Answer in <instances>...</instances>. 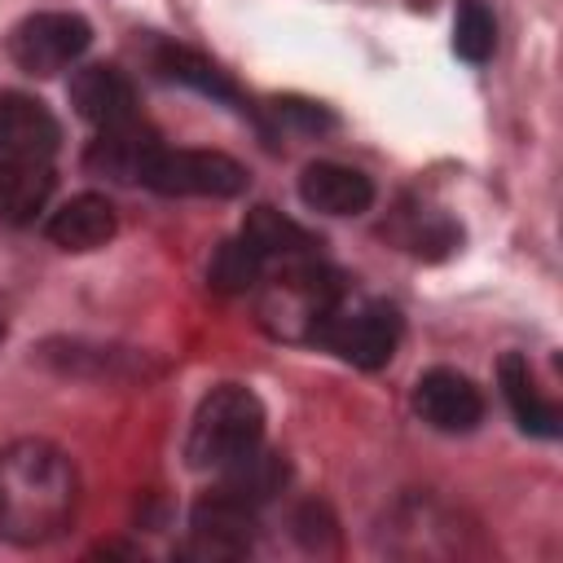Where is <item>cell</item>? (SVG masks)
Returning <instances> with one entry per match:
<instances>
[{"label":"cell","mask_w":563,"mask_h":563,"mask_svg":"<svg viewBox=\"0 0 563 563\" xmlns=\"http://www.w3.org/2000/svg\"><path fill=\"white\" fill-rule=\"evenodd\" d=\"M79 506V471L48 440H13L0 449V537L44 545L70 528Z\"/></svg>","instance_id":"cell-1"},{"label":"cell","mask_w":563,"mask_h":563,"mask_svg":"<svg viewBox=\"0 0 563 563\" xmlns=\"http://www.w3.org/2000/svg\"><path fill=\"white\" fill-rule=\"evenodd\" d=\"M339 295H343L339 273L330 264H321L317 255L282 260V268L260 290V321L268 334L286 339V343H312L317 325L325 321V312L334 308Z\"/></svg>","instance_id":"cell-2"},{"label":"cell","mask_w":563,"mask_h":563,"mask_svg":"<svg viewBox=\"0 0 563 563\" xmlns=\"http://www.w3.org/2000/svg\"><path fill=\"white\" fill-rule=\"evenodd\" d=\"M264 440V405L251 387L242 383H220L202 396L194 422H189V440H185V457L198 471H224L229 462H238L242 453H251Z\"/></svg>","instance_id":"cell-3"},{"label":"cell","mask_w":563,"mask_h":563,"mask_svg":"<svg viewBox=\"0 0 563 563\" xmlns=\"http://www.w3.org/2000/svg\"><path fill=\"white\" fill-rule=\"evenodd\" d=\"M400 312L387 299H361V295H339L334 308L325 312V321L317 325L312 343L334 352L339 361L356 365V369H378L396 356L400 347Z\"/></svg>","instance_id":"cell-4"},{"label":"cell","mask_w":563,"mask_h":563,"mask_svg":"<svg viewBox=\"0 0 563 563\" xmlns=\"http://www.w3.org/2000/svg\"><path fill=\"white\" fill-rule=\"evenodd\" d=\"M141 185L167 198H238L246 189V167L216 150H154Z\"/></svg>","instance_id":"cell-5"},{"label":"cell","mask_w":563,"mask_h":563,"mask_svg":"<svg viewBox=\"0 0 563 563\" xmlns=\"http://www.w3.org/2000/svg\"><path fill=\"white\" fill-rule=\"evenodd\" d=\"M92 44V26L79 13H62V9H44L31 13L13 26L9 35V57L26 70V75H57L70 62L84 57V48Z\"/></svg>","instance_id":"cell-6"},{"label":"cell","mask_w":563,"mask_h":563,"mask_svg":"<svg viewBox=\"0 0 563 563\" xmlns=\"http://www.w3.org/2000/svg\"><path fill=\"white\" fill-rule=\"evenodd\" d=\"M251 541H255V506H246L229 488H211L189 510V541H185L189 559H207V563L242 559Z\"/></svg>","instance_id":"cell-7"},{"label":"cell","mask_w":563,"mask_h":563,"mask_svg":"<svg viewBox=\"0 0 563 563\" xmlns=\"http://www.w3.org/2000/svg\"><path fill=\"white\" fill-rule=\"evenodd\" d=\"M413 409L427 427L444 431V435H466L484 422V396L479 387L462 374V369H449V365H435L418 378L413 387Z\"/></svg>","instance_id":"cell-8"},{"label":"cell","mask_w":563,"mask_h":563,"mask_svg":"<svg viewBox=\"0 0 563 563\" xmlns=\"http://www.w3.org/2000/svg\"><path fill=\"white\" fill-rule=\"evenodd\" d=\"M62 145V123L40 97L0 92V158H53Z\"/></svg>","instance_id":"cell-9"},{"label":"cell","mask_w":563,"mask_h":563,"mask_svg":"<svg viewBox=\"0 0 563 563\" xmlns=\"http://www.w3.org/2000/svg\"><path fill=\"white\" fill-rule=\"evenodd\" d=\"M70 106L97 132L136 123V88L114 66H84V70H75V79H70Z\"/></svg>","instance_id":"cell-10"},{"label":"cell","mask_w":563,"mask_h":563,"mask_svg":"<svg viewBox=\"0 0 563 563\" xmlns=\"http://www.w3.org/2000/svg\"><path fill=\"white\" fill-rule=\"evenodd\" d=\"M299 198L321 216H361L374 202V180L347 163H308L299 172Z\"/></svg>","instance_id":"cell-11"},{"label":"cell","mask_w":563,"mask_h":563,"mask_svg":"<svg viewBox=\"0 0 563 563\" xmlns=\"http://www.w3.org/2000/svg\"><path fill=\"white\" fill-rule=\"evenodd\" d=\"M114 229H119V216H114L106 194H75L44 224L48 242L62 251H97L114 238Z\"/></svg>","instance_id":"cell-12"},{"label":"cell","mask_w":563,"mask_h":563,"mask_svg":"<svg viewBox=\"0 0 563 563\" xmlns=\"http://www.w3.org/2000/svg\"><path fill=\"white\" fill-rule=\"evenodd\" d=\"M497 383H501V396H506V405H510V413H515V422H519L523 431H532V435H541V440H554V435L563 431V427H559L563 413H559V405L537 387L528 356L506 352L501 365H497Z\"/></svg>","instance_id":"cell-13"},{"label":"cell","mask_w":563,"mask_h":563,"mask_svg":"<svg viewBox=\"0 0 563 563\" xmlns=\"http://www.w3.org/2000/svg\"><path fill=\"white\" fill-rule=\"evenodd\" d=\"M53 198L48 158H0V220L31 224Z\"/></svg>","instance_id":"cell-14"},{"label":"cell","mask_w":563,"mask_h":563,"mask_svg":"<svg viewBox=\"0 0 563 563\" xmlns=\"http://www.w3.org/2000/svg\"><path fill=\"white\" fill-rule=\"evenodd\" d=\"M44 361L62 374L75 378H145V352H128V347H101V343H44Z\"/></svg>","instance_id":"cell-15"},{"label":"cell","mask_w":563,"mask_h":563,"mask_svg":"<svg viewBox=\"0 0 563 563\" xmlns=\"http://www.w3.org/2000/svg\"><path fill=\"white\" fill-rule=\"evenodd\" d=\"M154 150H158V141L141 123L110 128V132H97V141L88 145V167L101 176H114V180H141Z\"/></svg>","instance_id":"cell-16"},{"label":"cell","mask_w":563,"mask_h":563,"mask_svg":"<svg viewBox=\"0 0 563 563\" xmlns=\"http://www.w3.org/2000/svg\"><path fill=\"white\" fill-rule=\"evenodd\" d=\"M154 70H158L163 79H172V84L198 88L202 97H216V101H229V106L246 110V106H242V97H238V88H233V79H229V75H224L216 62H207L202 53H194V48L163 44V48L154 53Z\"/></svg>","instance_id":"cell-17"},{"label":"cell","mask_w":563,"mask_h":563,"mask_svg":"<svg viewBox=\"0 0 563 563\" xmlns=\"http://www.w3.org/2000/svg\"><path fill=\"white\" fill-rule=\"evenodd\" d=\"M242 238L268 260V264H282V260H299V255H317V242L312 233H303L295 220H286L282 211L273 207H255L242 224Z\"/></svg>","instance_id":"cell-18"},{"label":"cell","mask_w":563,"mask_h":563,"mask_svg":"<svg viewBox=\"0 0 563 563\" xmlns=\"http://www.w3.org/2000/svg\"><path fill=\"white\" fill-rule=\"evenodd\" d=\"M282 484H286V462L277 457V453H268V449H251V453H242L238 462H229L224 466V484L220 488H229L233 497H242L246 506H264L273 493H282Z\"/></svg>","instance_id":"cell-19"},{"label":"cell","mask_w":563,"mask_h":563,"mask_svg":"<svg viewBox=\"0 0 563 563\" xmlns=\"http://www.w3.org/2000/svg\"><path fill=\"white\" fill-rule=\"evenodd\" d=\"M264 273H268V260L238 233V238H229L220 251H216V260H211V268H207V277H211V286L216 290H224V295H242V290H251V286H260L264 282Z\"/></svg>","instance_id":"cell-20"},{"label":"cell","mask_w":563,"mask_h":563,"mask_svg":"<svg viewBox=\"0 0 563 563\" xmlns=\"http://www.w3.org/2000/svg\"><path fill=\"white\" fill-rule=\"evenodd\" d=\"M453 48L466 62H488L497 48V22L484 0H457L453 13Z\"/></svg>","instance_id":"cell-21"},{"label":"cell","mask_w":563,"mask_h":563,"mask_svg":"<svg viewBox=\"0 0 563 563\" xmlns=\"http://www.w3.org/2000/svg\"><path fill=\"white\" fill-rule=\"evenodd\" d=\"M330 528H334V519H330L325 506H317V501H308V506L295 515V532H299V541L312 545V550H321V532H330Z\"/></svg>","instance_id":"cell-22"},{"label":"cell","mask_w":563,"mask_h":563,"mask_svg":"<svg viewBox=\"0 0 563 563\" xmlns=\"http://www.w3.org/2000/svg\"><path fill=\"white\" fill-rule=\"evenodd\" d=\"M0 343H4V321H0Z\"/></svg>","instance_id":"cell-23"}]
</instances>
